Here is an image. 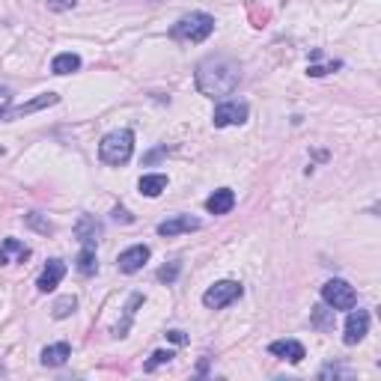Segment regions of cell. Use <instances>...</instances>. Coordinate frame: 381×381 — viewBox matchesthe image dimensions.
Returning a JSON list of instances; mask_svg holds the SVG:
<instances>
[{
  "instance_id": "ba28073f",
  "label": "cell",
  "mask_w": 381,
  "mask_h": 381,
  "mask_svg": "<svg viewBox=\"0 0 381 381\" xmlns=\"http://www.w3.org/2000/svg\"><path fill=\"white\" fill-rule=\"evenodd\" d=\"M366 334H370V313L351 307L349 319H346V334H343V343H346V346H358Z\"/></svg>"
},
{
  "instance_id": "5b68a950",
  "label": "cell",
  "mask_w": 381,
  "mask_h": 381,
  "mask_svg": "<svg viewBox=\"0 0 381 381\" xmlns=\"http://www.w3.org/2000/svg\"><path fill=\"white\" fill-rule=\"evenodd\" d=\"M241 292H244L241 283H236V280H217L214 286H209V289L202 292V304H206L209 310H224L233 301H238Z\"/></svg>"
},
{
  "instance_id": "9a60e30c",
  "label": "cell",
  "mask_w": 381,
  "mask_h": 381,
  "mask_svg": "<svg viewBox=\"0 0 381 381\" xmlns=\"http://www.w3.org/2000/svg\"><path fill=\"white\" fill-rule=\"evenodd\" d=\"M27 256H30V248L18 238H4V244H0V265H9L12 260L24 262Z\"/></svg>"
},
{
  "instance_id": "d4e9b609",
  "label": "cell",
  "mask_w": 381,
  "mask_h": 381,
  "mask_svg": "<svg viewBox=\"0 0 381 381\" xmlns=\"http://www.w3.org/2000/svg\"><path fill=\"white\" fill-rule=\"evenodd\" d=\"M27 224H30L33 229H39L42 236H48V233H54V224L51 221H42L39 214H27Z\"/></svg>"
},
{
  "instance_id": "9c48e42d",
  "label": "cell",
  "mask_w": 381,
  "mask_h": 381,
  "mask_svg": "<svg viewBox=\"0 0 381 381\" xmlns=\"http://www.w3.org/2000/svg\"><path fill=\"white\" fill-rule=\"evenodd\" d=\"M146 262H149V248L146 244H134V248L122 250L116 256V265H119L122 274H134V271H140Z\"/></svg>"
},
{
  "instance_id": "44dd1931",
  "label": "cell",
  "mask_w": 381,
  "mask_h": 381,
  "mask_svg": "<svg viewBox=\"0 0 381 381\" xmlns=\"http://www.w3.org/2000/svg\"><path fill=\"white\" fill-rule=\"evenodd\" d=\"M334 313L337 310H328V307H313V328H319V331L334 328Z\"/></svg>"
},
{
  "instance_id": "8fae6325",
  "label": "cell",
  "mask_w": 381,
  "mask_h": 381,
  "mask_svg": "<svg viewBox=\"0 0 381 381\" xmlns=\"http://www.w3.org/2000/svg\"><path fill=\"white\" fill-rule=\"evenodd\" d=\"M202 224L197 221V217H190V214H173L170 221H161L158 224V236H182V233H194V229H200Z\"/></svg>"
},
{
  "instance_id": "ffe728a7",
  "label": "cell",
  "mask_w": 381,
  "mask_h": 381,
  "mask_svg": "<svg viewBox=\"0 0 381 381\" xmlns=\"http://www.w3.org/2000/svg\"><path fill=\"white\" fill-rule=\"evenodd\" d=\"M75 268H78L84 277H92L95 271H99V262H95V248H92V244H84V248H80Z\"/></svg>"
},
{
  "instance_id": "83f0119b",
  "label": "cell",
  "mask_w": 381,
  "mask_h": 381,
  "mask_svg": "<svg viewBox=\"0 0 381 381\" xmlns=\"http://www.w3.org/2000/svg\"><path fill=\"white\" fill-rule=\"evenodd\" d=\"M167 339H170V343H176V346H182V343H188V337H185L182 331H167Z\"/></svg>"
},
{
  "instance_id": "4316f807",
  "label": "cell",
  "mask_w": 381,
  "mask_h": 381,
  "mask_svg": "<svg viewBox=\"0 0 381 381\" xmlns=\"http://www.w3.org/2000/svg\"><path fill=\"white\" fill-rule=\"evenodd\" d=\"M78 4V0H48V9L54 12H66V9H72Z\"/></svg>"
},
{
  "instance_id": "ac0fdd59",
  "label": "cell",
  "mask_w": 381,
  "mask_h": 381,
  "mask_svg": "<svg viewBox=\"0 0 381 381\" xmlns=\"http://www.w3.org/2000/svg\"><path fill=\"white\" fill-rule=\"evenodd\" d=\"M72 358V346L69 343H54L42 349V366H63Z\"/></svg>"
},
{
  "instance_id": "cb8c5ba5",
  "label": "cell",
  "mask_w": 381,
  "mask_h": 381,
  "mask_svg": "<svg viewBox=\"0 0 381 381\" xmlns=\"http://www.w3.org/2000/svg\"><path fill=\"white\" fill-rule=\"evenodd\" d=\"M179 262H170V265H164V268H158V280L161 283H173L176 277H179Z\"/></svg>"
},
{
  "instance_id": "6da1fadb",
  "label": "cell",
  "mask_w": 381,
  "mask_h": 381,
  "mask_svg": "<svg viewBox=\"0 0 381 381\" xmlns=\"http://www.w3.org/2000/svg\"><path fill=\"white\" fill-rule=\"evenodd\" d=\"M238 80H241L238 63H233L229 57H206L194 72L197 90L202 95H209V99H221V95L236 92Z\"/></svg>"
},
{
  "instance_id": "7a4b0ae2",
  "label": "cell",
  "mask_w": 381,
  "mask_h": 381,
  "mask_svg": "<svg viewBox=\"0 0 381 381\" xmlns=\"http://www.w3.org/2000/svg\"><path fill=\"white\" fill-rule=\"evenodd\" d=\"M134 152V131L131 128H116L111 134H104L99 143V158L111 167L128 164V158Z\"/></svg>"
},
{
  "instance_id": "277c9868",
  "label": "cell",
  "mask_w": 381,
  "mask_h": 381,
  "mask_svg": "<svg viewBox=\"0 0 381 381\" xmlns=\"http://www.w3.org/2000/svg\"><path fill=\"white\" fill-rule=\"evenodd\" d=\"M322 301L331 310H351L358 304V292H355V286H349L346 280L337 277L322 286Z\"/></svg>"
},
{
  "instance_id": "484cf974",
  "label": "cell",
  "mask_w": 381,
  "mask_h": 381,
  "mask_svg": "<svg viewBox=\"0 0 381 381\" xmlns=\"http://www.w3.org/2000/svg\"><path fill=\"white\" fill-rule=\"evenodd\" d=\"M334 69H339V63H328V66H310L307 75H313V78H322V75H328V72H334Z\"/></svg>"
},
{
  "instance_id": "e0dca14e",
  "label": "cell",
  "mask_w": 381,
  "mask_h": 381,
  "mask_svg": "<svg viewBox=\"0 0 381 381\" xmlns=\"http://www.w3.org/2000/svg\"><path fill=\"white\" fill-rule=\"evenodd\" d=\"M143 304V295L140 292H134L131 298H128V304L126 307H122V310H126V313H122V322L116 325V328H114V337H126L128 334V328H131V322H134V316H138V307Z\"/></svg>"
},
{
  "instance_id": "3957f363",
  "label": "cell",
  "mask_w": 381,
  "mask_h": 381,
  "mask_svg": "<svg viewBox=\"0 0 381 381\" xmlns=\"http://www.w3.org/2000/svg\"><path fill=\"white\" fill-rule=\"evenodd\" d=\"M214 30V18L209 12H188L170 27V36L176 42H206Z\"/></svg>"
},
{
  "instance_id": "8992f818",
  "label": "cell",
  "mask_w": 381,
  "mask_h": 381,
  "mask_svg": "<svg viewBox=\"0 0 381 381\" xmlns=\"http://www.w3.org/2000/svg\"><path fill=\"white\" fill-rule=\"evenodd\" d=\"M60 102V95L57 92H42V95H36L33 102H27V104H12V107H0V119L4 122H12V119H21L27 114H36V111H45V107H54Z\"/></svg>"
},
{
  "instance_id": "603a6c76",
  "label": "cell",
  "mask_w": 381,
  "mask_h": 381,
  "mask_svg": "<svg viewBox=\"0 0 381 381\" xmlns=\"http://www.w3.org/2000/svg\"><path fill=\"white\" fill-rule=\"evenodd\" d=\"M173 358H176V355H173V351H170V349H167V351H164V349H158V351H155V355H152V358H149V363H146V373H152V370H155V366H161V363H170Z\"/></svg>"
},
{
  "instance_id": "f546056e",
  "label": "cell",
  "mask_w": 381,
  "mask_h": 381,
  "mask_svg": "<svg viewBox=\"0 0 381 381\" xmlns=\"http://www.w3.org/2000/svg\"><path fill=\"white\" fill-rule=\"evenodd\" d=\"M0 375H4V366H0Z\"/></svg>"
},
{
  "instance_id": "d6986e66",
  "label": "cell",
  "mask_w": 381,
  "mask_h": 381,
  "mask_svg": "<svg viewBox=\"0 0 381 381\" xmlns=\"http://www.w3.org/2000/svg\"><path fill=\"white\" fill-rule=\"evenodd\" d=\"M78 69H80V57H78V54H72V51L57 54V57H54V63H51V72H54V75H72V72H78Z\"/></svg>"
},
{
  "instance_id": "5bb4252c",
  "label": "cell",
  "mask_w": 381,
  "mask_h": 381,
  "mask_svg": "<svg viewBox=\"0 0 381 381\" xmlns=\"http://www.w3.org/2000/svg\"><path fill=\"white\" fill-rule=\"evenodd\" d=\"M236 206V190H229V188H217L214 194L206 200V209L212 214H229Z\"/></svg>"
},
{
  "instance_id": "7402d4cb",
  "label": "cell",
  "mask_w": 381,
  "mask_h": 381,
  "mask_svg": "<svg viewBox=\"0 0 381 381\" xmlns=\"http://www.w3.org/2000/svg\"><path fill=\"white\" fill-rule=\"evenodd\" d=\"M78 307V298L75 295H63L57 304H54V319H66V316H72Z\"/></svg>"
},
{
  "instance_id": "30bf717a",
  "label": "cell",
  "mask_w": 381,
  "mask_h": 381,
  "mask_svg": "<svg viewBox=\"0 0 381 381\" xmlns=\"http://www.w3.org/2000/svg\"><path fill=\"white\" fill-rule=\"evenodd\" d=\"M63 277H66V262L63 260H48V265L42 268V274H39V280H36V289L42 295H48V292L57 289Z\"/></svg>"
},
{
  "instance_id": "2e32d148",
  "label": "cell",
  "mask_w": 381,
  "mask_h": 381,
  "mask_svg": "<svg viewBox=\"0 0 381 381\" xmlns=\"http://www.w3.org/2000/svg\"><path fill=\"white\" fill-rule=\"evenodd\" d=\"M138 188L143 197H161L167 190V176L164 173H146V176H140Z\"/></svg>"
},
{
  "instance_id": "f1b7e54d",
  "label": "cell",
  "mask_w": 381,
  "mask_h": 381,
  "mask_svg": "<svg viewBox=\"0 0 381 381\" xmlns=\"http://www.w3.org/2000/svg\"><path fill=\"white\" fill-rule=\"evenodd\" d=\"M114 221H122V224H131L134 217L126 212V209H114Z\"/></svg>"
},
{
  "instance_id": "4fadbf2b",
  "label": "cell",
  "mask_w": 381,
  "mask_h": 381,
  "mask_svg": "<svg viewBox=\"0 0 381 381\" xmlns=\"http://www.w3.org/2000/svg\"><path fill=\"white\" fill-rule=\"evenodd\" d=\"M75 236H78L80 244H92L95 248L102 238V221H95L92 214H80L78 224H75Z\"/></svg>"
},
{
  "instance_id": "7c38bea8",
  "label": "cell",
  "mask_w": 381,
  "mask_h": 381,
  "mask_svg": "<svg viewBox=\"0 0 381 381\" xmlns=\"http://www.w3.org/2000/svg\"><path fill=\"white\" fill-rule=\"evenodd\" d=\"M268 351L274 358H283V361H289V363H301L307 358V351L304 346L298 343V339H274V343L268 346Z\"/></svg>"
},
{
  "instance_id": "52a82bcc",
  "label": "cell",
  "mask_w": 381,
  "mask_h": 381,
  "mask_svg": "<svg viewBox=\"0 0 381 381\" xmlns=\"http://www.w3.org/2000/svg\"><path fill=\"white\" fill-rule=\"evenodd\" d=\"M248 104L244 102H224V104H217L214 107V128H226V126H241L244 119H248Z\"/></svg>"
}]
</instances>
